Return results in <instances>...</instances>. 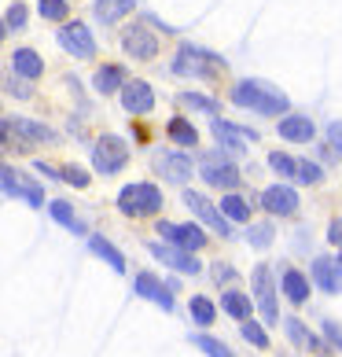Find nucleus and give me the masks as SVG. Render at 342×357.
Wrapping results in <instances>:
<instances>
[{"mask_svg":"<svg viewBox=\"0 0 342 357\" xmlns=\"http://www.w3.org/2000/svg\"><path fill=\"white\" fill-rule=\"evenodd\" d=\"M232 100L247 111H258V114H287V96L272 92L261 82H240L232 89Z\"/></svg>","mask_w":342,"mask_h":357,"instance_id":"obj_1","label":"nucleus"},{"mask_svg":"<svg viewBox=\"0 0 342 357\" xmlns=\"http://www.w3.org/2000/svg\"><path fill=\"white\" fill-rule=\"evenodd\" d=\"M162 206V192L155 184H125L118 192V210L125 218H140V214H155Z\"/></svg>","mask_w":342,"mask_h":357,"instance_id":"obj_2","label":"nucleus"},{"mask_svg":"<svg viewBox=\"0 0 342 357\" xmlns=\"http://www.w3.org/2000/svg\"><path fill=\"white\" fill-rule=\"evenodd\" d=\"M0 137H15L11 148H30V144H52L56 133L41 122H30V118H4L0 122Z\"/></svg>","mask_w":342,"mask_h":357,"instance_id":"obj_3","label":"nucleus"},{"mask_svg":"<svg viewBox=\"0 0 342 357\" xmlns=\"http://www.w3.org/2000/svg\"><path fill=\"white\" fill-rule=\"evenodd\" d=\"M92 162H96V169H100L103 177L118 174V169L129 162L125 140H122V137H100V140H96V148H92Z\"/></svg>","mask_w":342,"mask_h":357,"instance_id":"obj_4","label":"nucleus"},{"mask_svg":"<svg viewBox=\"0 0 342 357\" xmlns=\"http://www.w3.org/2000/svg\"><path fill=\"white\" fill-rule=\"evenodd\" d=\"M221 67H225V63H221L217 56L199 52V48H180L177 52V63H173L177 74H192V77H214Z\"/></svg>","mask_w":342,"mask_h":357,"instance_id":"obj_5","label":"nucleus"},{"mask_svg":"<svg viewBox=\"0 0 342 357\" xmlns=\"http://www.w3.org/2000/svg\"><path fill=\"white\" fill-rule=\"evenodd\" d=\"M184 206H188V210H192V214L199 218L203 225H210V229H214L217 236H225V240L232 236V225H228V218L221 214V210H217L214 203H210L206 195H199V192H184Z\"/></svg>","mask_w":342,"mask_h":357,"instance_id":"obj_6","label":"nucleus"},{"mask_svg":"<svg viewBox=\"0 0 342 357\" xmlns=\"http://www.w3.org/2000/svg\"><path fill=\"white\" fill-rule=\"evenodd\" d=\"M59 45L70 52V56L77 59H92L96 56V41H92V33H88V26L85 22H67L59 30Z\"/></svg>","mask_w":342,"mask_h":357,"instance_id":"obj_7","label":"nucleus"},{"mask_svg":"<svg viewBox=\"0 0 342 357\" xmlns=\"http://www.w3.org/2000/svg\"><path fill=\"white\" fill-rule=\"evenodd\" d=\"M159 236L166 243H173L180 250H203L206 243V232L199 229V225H173V221H162L159 225Z\"/></svg>","mask_w":342,"mask_h":357,"instance_id":"obj_8","label":"nucleus"},{"mask_svg":"<svg viewBox=\"0 0 342 357\" xmlns=\"http://www.w3.org/2000/svg\"><path fill=\"white\" fill-rule=\"evenodd\" d=\"M254 298H258V310L269 324L280 321V310H276V284H272V273L269 266H258L254 269Z\"/></svg>","mask_w":342,"mask_h":357,"instance_id":"obj_9","label":"nucleus"},{"mask_svg":"<svg viewBox=\"0 0 342 357\" xmlns=\"http://www.w3.org/2000/svg\"><path fill=\"white\" fill-rule=\"evenodd\" d=\"M122 48H125V56H133V59H155L159 56V41H155V33L148 26H129L125 37H122Z\"/></svg>","mask_w":342,"mask_h":357,"instance_id":"obj_10","label":"nucleus"},{"mask_svg":"<svg viewBox=\"0 0 342 357\" xmlns=\"http://www.w3.org/2000/svg\"><path fill=\"white\" fill-rule=\"evenodd\" d=\"M203 181L214 184V188L232 192L235 184H240V169H235L232 162H221V155H206L203 158Z\"/></svg>","mask_w":342,"mask_h":357,"instance_id":"obj_11","label":"nucleus"},{"mask_svg":"<svg viewBox=\"0 0 342 357\" xmlns=\"http://www.w3.org/2000/svg\"><path fill=\"white\" fill-rule=\"evenodd\" d=\"M261 206L276 218H291L298 210V192L295 188H283V184H272V188L261 192Z\"/></svg>","mask_w":342,"mask_h":357,"instance_id":"obj_12","label":"nucleus"},{"mask_svg":"<svg viewBox=\"0 0 342 357\" xmlns=\"http://www.w3.org/2000/svg\"><path fill=\"white\" fill-rule=\"evenodd\" d=\"M133 291H137L140 298H148V302H155V306H162L166 313L173 310V295H169V287L159 280V276H151V273H137Z\"/></svg>","mask_w":342,"mask_h":357,"instance_id":"obj_13","label":"nucleus"},{"mask_svg":"<svg viewBox=\"0 0 342 357\" xmlns=\"http://www.w3.org/2000/svg\"><path fill=\"white\" fill-rule=\"evenodd\" d=\"M122 107L129 114H148L155 107V92L148 82H125L122 85Z\"/></svg>","mask_w":342,"mask_h":357,"instance_id":"obj_14","label":"nucleus"},{"mask_svg":"<svg viewBox=\"0 0 342 357\" xmlns=\"http://www.w3.org/2000/svg\"><path fill=\"white\" fill-rule=\"evenodd\" d=\"M151 255L155 258H162L169 269H177V273H188V276H195L199 273V261L192 258V250H180V247H173V243H151Z\"/></svg>","mask_w":342,"mask_h":357,"instance_id":"obj_15","label":"nucleus"},{"mask_svg":"<svg viewBox=\"0 0 342 357\" xmlns=\"http://www.w3.org/2000/svg\"><path fill=\"white\" fill-rule=\"evenodd\" d=\"M214 137L225 144V148H232V151H243L251 140H258L254 129H240V126H232V122H221V118H214Z\"/></svg>","mask_w":342,"mask_h":357,"instance_id":"obj_16","label":"nucleus"},{"mask_svg":"<svg viewBox=\"0 0 342 357\" xmlns=\"http://www.w3.org/2000/svg\"><path fill=\"white\" fill-rule=\"evenodd\" d=\"M313 133H317V126H313L306 114H287L283 122H280V137H283V140L306 144V140H313Z\"/></svg>","mask_w":342,"mask_h":357,"instance_id":"obj_17","label":"nucleus"},{"mask_svg":"<svg viewBox=\"0 0 342 357\" xmlns=\"http://www.w3.org/2000/svg\"><path fill=\"white\" fill-rule=\"evenodd\" d=\"M159 174L166 177V181H177V184H184L192 177V158L188 155H159Z\"/></svg>","mask_w":342,"mask_h":357,"instance_id":"obj_18","label":"nucleus"},{"mask_svg":"<svg viewBox=\"0 0 342 357\" xmlns=\"http://www.w3.org/2000/svg\"><path fill=\"white\" fill-rule=\"evenodd\" d=\"M11 67H15L19 77H30V82H37V77L45 74V63H41V56H37L33 48H19L15 56H11Z\"/></svg>","mask_w":342,"mask_h":357,"instance_id":"obj_19","label":"nucleus"},{"mask_svg":"<svg viewBox=\"0 0 342 357\" xmlns=\"http://www.w3.org/2000/svg\"><path fill=\"white\" fill-rule=\"evenodd\" d=\"M313 280H317V287L327 291V295H339V287H342L332 258H313Z\"/></svg>","mask_w":342,"mask_h":357,"instance_id":"obj_20","label":"nucleus"},{"mask_svg":"<svg viewBox=\"0 0 342 357\" xmlns=\"http://www.w3.org/2000/svg\"><path fill=\"white\" fill-rule=\"evenodd\" d=\"M280 287H283V295L295 302V306H302V302L309 298V280L302 276L298 269H283V276H280Z\"/></svg>","mask_w":342,"mask_h":357,"instance_id":"obj_21","label":"nucleus"},{"mask_svg":"<svg viewBox=\"0 0 342 357\" xmlns=\"http://www.w3.org/2000/svg\"><path fill=\"white\" fill-rule=\"evenodd\" d=\"M88 247H92V255H100V258H103V261H107V266L114 269V273H125V258H122V250H118L114 243H107L103 236H92Z\"/></svg>","mask_w":342,"mask_h":357,"instance_id":"obj_22","label":"nucleus"},{"mask_svg":"<svg viewBox=\"0 0 342 357\" xmlns=\"http://www.w3.org/2000/svg\"><path fill=\"white\" fill-rule=\"evenodd\" d=\"M221 306H225L228 317H235V321H247V317L254 313V302L243 295V291H225L221 295Z\"/></svg>","mask_w":342,"mask_h":357,"instance_id":"obj_23","label":"nucleus"},{"mask_svg":"<svg viewBox=\"0 0 342 357\" xmlns=\"http://www.w3.org/2000/svg\"><path fill=\"white\" fill-rule=\"evenodd\" d=\"M133 8H137L133 0H96V19L111 26V22H118V19H125Z\"/></svg>","mask_w":342,"mask_h":357,"instance_id":"obj_24","label":"nucleus"},{"mask_svg":"<svg viewBox=\"0 0 342 357\" xmlns=\"http://www.w3.org/2000/svg\"><path fill=\"white\" fill-rule=\"evenodd\" d=\"M122 85H125L122 67H100L96 70V92H103V96H107V92H118Z\"/></svg>","mask_w":342,"mask_h":357,"instance_id":"obj_25","label":"nucleus"},{"mask_svg":"<svg viewBox=\"0 0 342 357\" xmlns=\"http://www.w3.org/2000/svg\"><path fill=\"white\" fill-rule=\"evenodd\" d=\"M221 214L228 221H251V206H247V199H240L235 192H228L225 199H221Z\"/></svg>","mask_w":342,"mask_h":357,"instance_id":"obj_26","label":"nucleus"},{"mask_svg":"<svg viewBox=\"0 0 342 357\" xmlns=\"http://www.w3.org/2000/svg\"><path fill=\"white\" fill-rule=\"evenodd\" d=\"M188 310H192V321H195V324H203V328L217 321V306H214V302H210L206 295H195Z\"/></svg>","mask_w":342,"mask_h":357,"instance_id":"obj_27","label":"nucleus"},{"mask_svg":"<svg viewBox=\"0 0 342 357\" xmlns=\"http://www.w3.org/2000/svg\"><path fill=\"white\" fill-rule=\"evenodd\" d=\"M169 137H173V144H184V148L199 144V133H195V126H188L184 118H173V122H169Z\"/></svg>","mask_w":342,"mask_h":357,"instance_id":"obj_28","label":"nucleus"},{"mask_svg":"<svg viewBox=\"0 0 342 357\" xmlns=\"http://www.w3.org/2000/svg\"><path fill=\"white\" fill-rule=\"evenodd\" d=\"M195 347H199L206 357H232V350L221 339H214V335H195Z\"/></svg>","mask_w":342,"mask_h":357,"instance_id":"obj_29","label":"nucleus"},{"mask_svg":"<svg viewBox=\"0 0 342 357\" xmlns=\"http://www.w3.org/2000/svg\"><path fill=\"white\" fill-rule=\"evenodd\" d=\"M184 107H192V111H206V114H217V100H210V96H199V92H184L180 96Z\"/></svg>","mask_w":342,"mask_h":357,"instance_id":"obj_30","label":"nucleus"},{"mask_svg":"<svg viewBox=\"0 0 342 357\" xmlns=\"http://www.w3.org/2000/svg\"><path fill=\"white\" fill-rule=\"evenodd\" d=\"M52 218H56L59 225H67V229H74V232H81V225H77V218H74V210H70V203H63V199H56V203H52Z\"/></svg>","mask_w":342,"mask_h":357,"instance_id":"obj_31","label":"nucleus"},{"mask_svg":"<svg viewBox=\"0 0 342 357\" xmlns=\"http://www.w3.org/2000/svg\"><path fill=\"white\" fill-rule=\"evenodd\" d=\"M0 192H8V195H19L22 192V177L11 166H4V162H0Z\"/></svg>","mask_w":342,"mask_h":357,"instance_id":"obj_32","label":"nucleus"},{"mask_svg":"<svg viewBox=\"0 0 342 357\" xmlns=\"http://www.w3.org/2000/svg\"><path fill=\"white\" fill-rule=\"evenodd\" d=\"M287 332H291L295 342H306L309 350H317V347H320V339H317V335H309L306 328H302V321H295V317H287Z\"/></svg>","mask_w":342,"mask_h":357,"instance_id":"obj_33","label":"nucleus"},{"mask_svg":"<svg viewBox=\"0 0 342 357\" xmlns=\"http://www.w3.org/2000/svg\"><path fill=\"white\" fill-rule=\"evenodd\" d=\"M41 15L52 19V22H67V0H41Z\"/></svg>","mask_w":342,"mask_h":357,"instance_id":"obj_34","label":"nucleus"},{"mask_svg":"<svg viewBox=\"0 0 342 357\" xmlns=\"http://www.w3.org/2000/svg\"><path fill=\"white\" fill-rule=\"evenodd\" d=\"M320 177H324V169H320L317 162H298V166H295V181H298V184H317Z\"/></svg>","mask_w":342,"mask_h":357,"instance_id":"obj_35","label":"nucleus"},{"mask_svg":"<svg viewBox=\"0 0 342 357\" xmlns=\"http://www.w3.org/2000/svg\"><path fill=\"white\" fill-rule=\"evenodd\" d=\"M243 339H247V342H254L258 350H269V335H265V328H261V324L243 321Z\"/></svg>","mask_w":342,"mask_h":357,"instance_id":"obj_36","label":"nucleus"},{"mask_svg":"<svg viewBox=\"0 0 342 357\" xmlns=\"http://www.w3.org/2000/svg\"><path fill=\"white\" fill-rule=\"evenodd\" d=\"M269 166L276 169V174H283V177H295V166H298V162H295L291 155H283V151H272V155H269Z\"/></svg>","mask_w":342,"mask_h":357,"instance_id":"obj_37","label":"nucleus"},{"mask_svg":"<svg viewBox=\"0 0 342 357\" xmlns=\"http://www.w3.org/2000/svg\"><path fill=\"white\" fill-rule=\"evenodd\" d=\"M59 177H63V181H70L74 188H88V174H85L81 166H67V169H63Z\"/></svg>","mask_w":342,"mask_h":357,"instance_id":"obj_38","label":"nucleus"},{"mask_svg":"<svg viewBox=\"0 0 342 357\" xmlns=\"http://www.w3.org/2000/svg\"><path fill=\"white\" fill-rule=\"evenodd\" d=\"M26 15H30V11H26V4H11V8H8V30H22Z\"/></svg>","mask_w":342,"mask_h":357,"instance_id":"obj_39","label":"nucleus"},{"mask_svg":"<svg viewBox=\"0 0 342 357\" xmlns=\"http://www.w3.org/2000/svg\"><path fill=\"white\" fill-rule=\"evenodd\" d=\"M272 243V225H258L251 232V247H269Z\"/></svg>","mask_w":342,"mask_h":357,"instance_id":"obj_40","label":"nucleus"},{"mask_svg":"<svg viewBox=\"0 0 342 357\" xmlns=\"http://www.w3.org/2000/svg\"><path fill=\"white\" fill-rule=\"evenodd\" d=\"M324 335H327V339H332V342H335V347L342 350V328H339L335 321H324Z\"/></svg>","mask_w":342,"mask_h":357,"instance_id":"obj_41","label":"nucleus"},{"mask_svg":"<svg viewBox=\"0 0 342 357\" xmlns=\"http://www.w3.org/2000/svg\"><path fill=\"white\" fill-rule=\"evenodd\" d=\"M327 140H332L335 151H342V122H332V129H327Z\"/></svg>","mask_w":342,"mask_h":357,"instance_id":"obj_42","label":"nucleus"},{"mask_svg":"<svg viewBox=\"0 0 342 357\" xmlns=\"http://www.w3.org/2000/svg\"><path fill=\"white\" fill-rule=\"evenodd\" d=\"M327 240H332L335 247H342V218L332 221V229H327Z\"/></svg>","mask_w":342,"mask_h":357,"instance_id":"obj_43","label":"nucleus"},{"mask_svg":"<svg viewBox=\"0 0 342 357\" xmlns=\"http://www.w3.org/2000/svg\"><path fill=\"white\" fill-rule=\"evenodd\" d=\"M0 41H4V26H0Z\"/></svg>","mask_w":342,"mask_h":357,"instance_id":"obj_44","label":"nucleus"},{"mask_svg":"<svg viewBox=\"0 0 342 357\" xmlns=\"http://www.w3.org/2000/svg\"><path fill=\"white\" fill-rule=\"evenodd\" d=\"M339 269H342V258H339Z\"/></svg>","mask_w":342,"mask_h":357,"instance_id":"obj_45","label":"nucleus"}]
</instances>
